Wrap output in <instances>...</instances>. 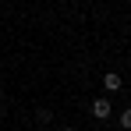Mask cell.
Instances as JSON below:
<instances>
[{"instance_id":"3957f363","label":"cell","mask_w":131,"mask_h":131,"mask_svg":"<svg viewBox=\"0 0 131 131\" xmlns=\"http://www.w3.org/2000/svg\"><path fill=\"white\" fill-rule=\"evenodd\" d=\"M117 128H121V131H131V106L117 113Z\"/></svg>"},{"instance_id":"7a4b0ae2","label":"cell","mask_w":131,"mask_h":131,"mask_svg":"<svg viewBox=\"0 0 131 131\" xmlns=\"http://www.w3.org/2000/svg\"><path fill=\"white\" fill-rule=\"evenodd\" d=\"M121 85H124V78H121L117 71H106V74H103V89H106V92H121Z\"/></svg>"},{"instance_id":"8992f818","label":"cell","mask_w":131,"mask_h":131,"mask_svg":"<svg viewBox=\"0 0 131 131\" xmlns=\"http://www.w3.org/2000/svg\"><path fill=\"white\" fill-rule=\"evenodd\" d=\"M0 103H4V89H0Z\"/></svg>"},{"instance_id":"5b68a950","label":"cell","mask_w":131,"mask_h":131,"mask_svg":"<svg viewBox=\"0 0 131 131\" xmlns=\"http://www.w3.org/2000/svg\"><path fill=\"white\" fill-rule=\"evenodd\" d=\"M60 131H78V128H71V124H67V128H60Z\"/></svg>"},{"instance_id":"277c9868","label":"cell","mask_w":131,"mask_h":131,"mask_svg":"<svg viewBox=\"0 0 131 131\" xmlns=\"http://www.w3.org/2000/svg\"><path fill=\"white\" fill-rule=\"evenodd\" d=\"M36 117H39V124H50V121H53V113H50V110H39Z\"/></svg>"},{"instance_id":"6da1fadb","label":"cell","mask_w":131,"mask_h":131,"mask_svg":"<svg viewBox=\"0 0 131 131\" xmlns=\"http://www.w3.org/2000/svg\"><path fill=\"white\" fill-rule=\"evenodd\" d=\"M92 117L103 121V124L113 117V103H110V96H96V99H92Z\"/></svg>"}]
</instances>
